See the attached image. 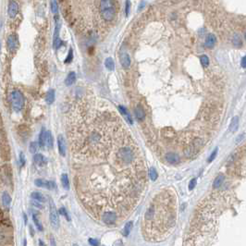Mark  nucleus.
Instances as JSON below:
<instances>
[{
	"mask_svg": "<svg viewBox=\"0 0 246 246\" xmlns=\"http://www.w3.org/2000/svg\"><path fill=\"white\" fill-rule=\"evenodd\" d=\"M100 12L102 18L106 21L113 20L116 14V8L113 0H101Z\"/></svg>",
	"mask_w": 246,
	"mask_h": 246,
	"instance_id": "nucleus-3",
	"label": "nucleus"
},
{
	"mask_svg": "<svg viewBox=\"0 0 246 246\" xmlns=\"http://www.w3.org/2000/svg\"><path fill=\"white\" fill-rule=\"evenodd\" d=\"M200 60H201V63H202L203 67H207L209 65V58L206 55H203L202 57H201Z\"/></svg>",
	"mask_w": 246,
	"mask_h": 246,
	"instance_id": "nucleus-31",
	"label": "nucleus"
},
{
	"mask_svg": "<svg viewBox=\"0 0 246 246\" xmlns=\"http://www.w3.org/2000/svg\"><path fill=\"white\" fill-rule=\"evenodd\" d=\"M71 130L78 162L76 190L86 210L101 220L106 213L125 219L139 202L146 171L137 144L116 113L81 103Z\"/></svg>",
	"mask_w": 246,
	"mask_h": 246,
	"instance_id": "nucleus-1",
	"label": "nucleus"
},
{
	"mask_svg": "<svg viewBox=\"0 0 246 246\" xmlns=\"http://www.w3.org/2000/svg\"><path fill=\"white\" fill-rule=\"evenodd\" d=\"M196 183H197V181H196V178H192V180L190 182V183H189V189L192 191V190H193L194 188H195V186H196Z\"/></svg>",
	"mask_w": 246,
	"mask_h": 246,
	"instance_id": "nucleus-36",
	"label": "nucleus"
},
{
	"mask_svg": "<svg viewBox=\"0 0 246 246\" xmlns=\"http://www.w3.org/2000/svg\"><path fill=\"white\" fill-rule=\"evenodd\" d=\"M119 109H120V113H121L124 117H126L127 120H128L130 124H132V120H131V117H130V113L128 112V110H127L124 106H119Z\"/></svg>",
	"mask_w": 246,
	"mask_h": 246,
	"instance_id": "nucleus-22",
	"label": "nucleus"
},
{
	"mask_svg": "<svg viewBox=\"0 0 246 246\" xmlns=\"http://www.w3.org/2000/svg\"><path fill=\"white\" fill-rule=\"evenodd\" d=\"M29 149H30V152L31 153H35L38 149V144L37 143H32L29 146Z\"/></svg>",
	"mask_w": 246,
	"mask_h": 246,
	"instance_id": "nucleus-34",
	"label": "nucleus"
},
{
	"mask_svg": "<svg viewBox=\"0 0 246 246\" xmlns=\"http://www.w3.org/2000/svg\"><path fill=\"white\" fill-rule=\"evenodd\" d=\"M232 43L234 46L236 47H241V36H239L238 34H235L233 39H232Z\"/></svg>",
	"mask_w": 246,
	"mask_h": 246,
	"instance_id": "nucleus-30",
	"label": "nucleus"
},
{
	"mask_svg": "<svg viewBox=\"0 0 246 246\" xmlns=\"http://www.w3.org/2000/svg\"><path fill=\"white\" fill-rule=\"evenodd\" d=\"M75 81H76V74H75V72H70L69 73V75H68V77L66 78V80H65V84L67 85V86H71V85H72L74 82H75Z\"/></svg>",
	"mask_w": 246,
	"mask_h": 246,
	"instance_id": "nucleus-16",
	"label": "nucleus"
},
{
	"mask_svg": "<svg viewBox=\"0 0 246 246\" xmlns=\"http://www.w3.org/2000/svg\"><path fill=\"white\" fill-rule=\"evenodd\" d=\"M39 244H40V245H44V243H43L42 241H39Z\"/></svg>",
	"mask_w": 246,
	"mask_h": 246,
	"instance_id": "nucleus-43",
	"label": "nucleus"
},
{
	"mask_svg": "<svg viewBox=\"0 0 246 246\" xmlns=\"http://www.w3.org/2000/svg\"><path fill=\"white\" fill-rule=\"evenodd\" d=\"M73 58V53H72V49H70L69 51V54H68V57H67L66 60H65V63H71V60Z\"/></svg>",
	"mask_w": 246,
	"mask_h": 246,
	"instance_id": "nucleus-35",
	"label": "nucleus"
},
{
	"mask_svg": "<svg viewBox=\"0 0 246 246\" xmlns=\"http://www.w3.org/2000/svg\"><path fill=\"white\" fill-rule=\"evenodd\" d=\"M166 159L171 165H176L178 163H180V160H181L180 156L175 153H168L166 154Z\"/></svg>",
	"mask_w": 246,
	"mask_h": 246,
	"instance_id": "nucleus-9",
	"label": "nucleus"
},
{
	"mask_svg": "<svg viewBox=\"0 0 246 246\" xmlns=\"http://www.w3.org/2000/svg\"><path fill=\"white\" fill-rule=\"evenodd\" d=\"M34 184L37 187H43V188H47L48 190H54L57 185L54 182H50V181H46V180H41V178H38V180H35Z\"/></svg>",
	"mask_w": 246,
	"mask_h": 246,
	"instance_id": "nucleus-7",
	"label": "nucleus"
},
{
	"mask_svg": "<svg viewBox=\"0 0 246 246\" xmlns=\"http://www.w3.org/2000/svg\"><path fill=\"white\" fill-rule=\"evenodd\" d=\"M50 5H51V10L54 14H57V11H58V5H57V0H51L50 1Z\"/></svg>",
	"mask_w": 246,
	"mask_h": 246,
	"instance_id": "nucleus-28",
	"label": "nucleus"
},
{
	"mask_svg": "<svg viewBox=\"0 0 246 246\" xmlns=\"http://www.w3.org/2000/svg\"><path fill=\"white\" fill-rule=\"evenodd\" d=\"M33 222H34V224H35L36 228L38 229V230L42 231V230H43V226H42V224H41V222L39 221V219H38L37 216H36V215H34V214L33 215Z\"/></svg>",
	"mask_w": 246,
	"mask_h": 246,
	"instance_id": "nucleus-29",
	"label": "nucleus"
},
{
	"mask_svg": "<svg viewBox=\"0 0 246 246\" xmlns=\"http://www.w3.org/2000/svg\"><path fill=\"white\" fill-rule=\"evenodd\" d=\"M225 181V176L223 175V174H219L217 175V177L215 178V181H214V183H213V188L215 189H217L221 186V184L224 182Z\"/></svg>",
	"mask_w": 246,
	"mask_h": 246,
	"instance_id": "nucleus-14",
	"label": "nucleus"
},
{
	"mask_svg": "<svg viewBox=\"0 0 246 246\" xmlns=\"http://www.w3.org/2000/svg\"><path fill=\"white\" fill-rule=\"evenodd\" d=\"M11 103L15 111H20L24 106V96L19 91L14 90L11 94Z\"/></svg>",
	"mask_w": 246,
	"mask_h": 246,
	"instance_id": "nucleus-4",
	"label": "nucleus"
},
{
	"mask_svg": "<svg viewBox=\"0 0 246 246\" xmlns=\"http://www.w3.org/2000/svg\"><path fill=\"white\" fill-rule=\"evenodd\" d=\"M177 220L175 193L164 190L150 202L143 219V234L147 241H161L173 231Z\"/></svg>",
	"mask_w": 246,
	"mask_h": 246,
	"instance_id": "nucleus-2",
	"label": "nucleus"
},
{
	"mask_svg": "<svg viewBox=\"0 0 246 246\" xmlns=\"http://www.w3.org/2000/svg\"><path fill=\"white\" fill-rule=\"evenodd\" d=\"M44 144L48 148L53 147V136L50 131H46V139H44Z\"/></svg>",
	"mask_w": 246,
	"mask_h": 246,
	"instance_id": "nucleus-17",
	"label": "nucleus"
},
{
	"mask_svg": "<svg viewBox=\"0 0 246 246\" xmlns=\"http://www.w3.org/2000/svg\"><path fill=\"white\" fill-rule=\"evenodd\" d=\"M2 202H3V205L8 207L10 206V203H11V197L9 196V194L8 192H4L3 195H2Z\"/></svg>",
	"mask_w": 246,
	"mask_h": 246,
	"instance_id": "nucleus-24",
	"label": "nucleus"
},
{
	"mask_svg": "<svg viewBox=\"0 0 246 246\" xmlns=\"http://www.w3.org/2000/svg\"><path fill=\"white\" fill-rule=\"evenodd\" d=\"M32 198L33 200L39 201L41 203H44L47 201V198L44 197V195L43 193H41L40 192H32Z\"/></svg>",
	"mask_w": 246,
	"mask_h": 246,
	"instance_id": "nucleus-15",
	"label": "nucleus"
},
{
	"mask_svg": "<svg viewBox=\"0 0 246 246\" xmlns=\"http://www.w3.org/2000/svg\"><path fill=\"white\" fill-rule=\"evenodd\" d=\"M132 224H133V223L131 221H130V222H128L127 224L125 225V227H124V229L122 230L123 236H125V237L129 236V234H130V230L132 229Z\"/></svg>",
	"mask_w": 246,
	"mask_h": 246,
	"instance_id": "nucleus-25",
	"label": "nucleus"
},
{
	"mask_svg": "<svg viewBox=\"0 0 246 246\" xmlns=\"http://www.w3.org/2000/svg\"><path fill=\"white\" fill-rule=\"evenodd\" d=\"M57 146H58L59 154L62 156H65L66 155V144H65V139L62 135H59L57 137Z\"/></svg>",
	"mask_w": 246,
	"mask_h": 246,
	"instance_id": "nucleus-11",
	"label": "nucleus"
},
{
	"mask_svg": "<svg viewBox=\"0 0 246 246\" xmlns=\"http://www.w3.org/2000/svg\"><path fill=\"white\" fill-rule=\"evenodd\" d=\"M125 13H126V16H129V13H130V0H127L126 1V5H125Z\"/></svg>",
	"mask_w": 246,
	"mask_h": 246,
	"instance_id": "nucleus-38",
	"label": "nucleus"
},
{
	"mask_svg": "<svg viewBox=\"0 0 246 246\" xmlns=\"http://www.w3.org/2000/svg\"><path fill=\"white\" fill-rule=\"evenodd\" d=\"M49 217H50V222H51L52 227L54 229H57L59 227V218H58V214H57L56 206L52 199H50V203H49Z\"/></svg>",
	"mask_w": 246,
	"mask_h": 246,
	"instance_id": "nucleus-5",
	"label": "nucleus"
},
{
	"mask_svg": "<svg viewBox=\"0 0 246 246\" xmlns=\"http://www.w3.org/2000/svg\"><path fill=\"white\" fill-rule=\"evenodd\" d=\"M245 59H246V58H245V57H242V59H241V67H242L243 69H245V68H246V65H245Z\"/></svg>",
	"mask_w": 246,
	"mask_h": 246,
	"instance_id": "nucleus-41",
	"label": "nucleus"
},
{
	"mask_svg": "<svg viewBox=\"0 0 246 246\" xmlns=\"http://www.w3.org/2000/svg\"><path fill=\"white\" fill-rule=\"evenodd\" d=\"M46 101L48 105H51L54 103L55 101V91L53 90H49L47 94V96H46Z\"/></svg>",
	"mask_w": 246,
	"mask_h": 246,
	"instance_id": "nucleus-21",
	"label": "nucleus"
},
{
	"mask_svg": "<svg viewBox=\"0 0 246 246\" xmlns=\"http://www.w3.org/2000/svg\"><path fill=\"white\" fill-rule=\"evenodd\" d=\"M19 161H20L21 166H24V164H25V155H24L23 153L19 154Z\"/></svg>",
	"mask_w": 246,
	"mask_h": 246,
	"instance_id": "nucleus-37",
	"label": "nucleus"
},
{
	"mask_svg": "<svg viewBox=\"0 0 246 246\" xmlns=\"http://www.w3.org/2000/svg\"><path fill=\"white\" fill-rule=\"evenodd\" d=\"M120 63L125 70H128L130 66V57L127 53H123L120 56Z\"/></svg>",
	"mask_w": 246,
	"mask_h": 246,
	"instance_id": "nucleus-13",
	"label": "nucleus"
},
{
	"mask_svg": "<svg viewBox=\"0 0 246 246\" xmlns=\"http://www.w3.org/2000/svg\"><path fill=\"white\" fill-rule=\"evenodd\" d=\"M58 212H59V214L60 215H62V216H64L65 217H66V219L67 220H71V218H70V217H69V215H68V213H67V210L64 208V207H61L59 210H58Z\"/></svg>",
	"mask_w": 246,
	"mask_h": 246,
	"instance_id": "nucleus-33",
	"label": "nucleus"
},
{
	"mask_svg": "<svg viewBox=\"0 0 246 246\" xmlns=\"http://www.w3.org/2000/svg\"><path fill=\"white\" fill-rule=\"evenodd\" d=\"M51 245H56V242L54 241V238H51Z\"/></svg>",
	"mask_w": 246,
	"mask_h": 246,
	"instance_id": "nucleus-42",
	"label": "nucleus"
},
{
	"mask_svg": "<svg viewBox=\"0 0 246 246\" xmlns=\"http://www.w3.org/2000/svg\"><path fill=\"white\" fill-rule=\"evenodd\" d=\"M8 48L10 52H15L17 50V48L19 47V41H18V37L15 34H11L9 36L8 41Z\"/></svg>",
	"mask_w": 246,
	"mask_h": 246,
	"instance_id": "nucleus-6",
	"label": "nucleus"
},
{
	"mask_svg": "<svg viewBox=\"0 0 246 246\" xmlns=\"http://www.w3.org/2000/svg\"><path fill=\"white\" fill-rule=\"evenodd\" d=\"M238 127H239V118L238 117H234L231 120L230 126V130L231 132H235L238 130Z\"/></svg>",
	"mask_w": 246,
	"mask_h": 246,
	"instance_id": "nucleus-19",
	"label": "nucleus"
},
{
	"mask_svg": "<svg viewBox=\"0 0 246 246\" xmlns=\"http://www.w3.org/2000/svg\"><path fill=\"white\" fill-rule=\"evenodd\" d=\"M19 12V6L16 1L10 0L9 5V15L10 18H16Z\"/></svg>",
	"mask_w": 246,
	"mask_h": 246,
	"instance_id": "nucleus-8",
	"label": "nucleus"
},
{
	"mask_svg": "<svg viewBox=\"0 0 246 246\" xmlns=\"http://www.w3.org/2000/svg\"><path fill=\"white\" fill-rule=\"evenodd\" d=\"M89 243L90 244H92V245H99V241H97V240H95V239H89Z\"/></svg>",
	"mask_w": 246,
	"mask_h": 246,
	"instance_id": "nucleus-40",
	"label": "nucleus"
},
{
	"mask_svg": "<svg viewBox=\"0 0 246 246\" xmlns=\"http://www.w3.org/2000/svg\"><path fill=\"white\" fill-rule=\"evenodd\" d=\"M149 177L151 178V181H153V182L156 181V178H158V172H156L155 168H153V167L149 169Z\"/></svg>",
	"mask_w": 246,
	"mask_h": 246,
	"instance_id": "nucleus-27",
	"label": "nucleus"
},
{
	"mask_svg": "<svg viewBox=\"0 0 246 246\" xmlns=\"http://www.w3.org/2000/svg\"><path fill=\"white\" fill-rule=\"evenodd\" d=\"M217 151H218V148L217 147V148H215V150L213 151V153L211 154V155L209 156V158H208V160H207V162L208 163H210V162H212L215 158H216V156H217Z\"/></svg>",
	"mask_w": 246,
	"mask_h": 246,
	"instance_id": "nucleus-32",
	"label": "nucleus"
},
{
	"mask_svg": "<svg viewBox=\"0 0 246 246\" xmlns=\"http://www.w3.org/2000/svg\"><path fill=\"white\" fill-rule=\"evenodd\" d=\"M61 183L65 190H70V180L67 174H62L61 176Z\"/></svg>",
	"mask_w": 246,
	"mask_h": 246,
	"instance_id": "nucleus-18",
	"label": "nucleus"
},
{
	"mask_svg": "<svg viewBox=\"0 0 246 246\" xmlns=\"http://www.w3.org/2000/svg\"><path fill=\"white\" fill-rule=\"evenodd\" d=\"M216 43H217V37L215 36V34H213V33L207 34V36L206 38V42H205L206 47L207 48H213L216 46Z\"/></svg>",
	"mask_w": 246,
	"mask_h": 246,
	"instance_id": "nucleus-10",
	"label": "nucleus"
},
{
	"mask_svg": "<svg viewBox=\"0 0 246 246\" xmlns=\"http://www.w3.org/2000/svg\"><path fill=\"white\" fill-rule=\"evenodd\" d=\"M33 161H34V163H35L36 165H38V166H40V167H43V166H44V165H46V164L47 163V158H44V156H43V154H34V156H33Z\"/></svg>",
	"mask_w": 246,
	"mask_h": 246,
	"instance_id": "nucleus-12",
	"label": "nucleus"
},
{
	"mask_svg": "<svg viewBox=\"0 0 246 246\" xmlns=\"http://www.w3.org/2000/svg\"><path fill=\"white\" fill-rule=\"evenodd\" d=\"M105 66L108 71H114L115 70V63L114 60L111 57H107L105 60Z\"/></svg>",
	"mask_w": 246,
	"mask_h": 246,
	"instance_id": "nucleus-20",
	"label": "nucleus"
},
{
	"mask_svg": "<svg viewBox=\"0 0 246 246\" xmlns=\"http://www.w3.org/2000/svg\"><path fill=\"white\" fill-rule=\"evenodd\" d=\"M135 113H136L135 116H136L137 120H144V109L141 106H137V108L135 109Z\"/></svg>",
	"mask_w": 246,
	"mask_h": 246,
	"instance_id": "nucleus-26",
	"label": "nucleus"
},
{
	"mask_svg": "<svg viewBox=\"0 0 246 246\" xmlns=\"http://www.w3.org/2000/svg\"><path fill=\"white\" fill-rule=\"evenodd\" d=\"M44 139H46V130H44V128H43V130L40 132L39 140H38V144L41 147H43L44 145H46V144H44Z\"/></svg>",
	"mask_w": 246,
	"mask_h": 246,
	"instance_id": "nucleus-23",
	"label": "nucleus"
},
{
	"mask_svg": "<svg viewBox=\"0 0 246 246\" xmlns=\"http://www.w3.org/2000/svg\"><path fill=\"white\" fill-rule=\"evenodd\" d=\"M33 205L35 207L39 208V209H42V208L43 207V205L41 204V202H39V201H36V200H34V202H33Z\"/></svg>",
	"mask_w": 246,
	"mask_h": 246,
	"instance_id": "nucleus-39",
	"label": "nucleus"
}]
</instances>
